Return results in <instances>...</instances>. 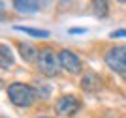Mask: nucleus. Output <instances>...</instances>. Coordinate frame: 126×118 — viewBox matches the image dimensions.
Returning <instances> with one entry per match:
<instances>
[{"instance_id":"nucleus-1","label":"nucleus","mask_w":126,"mask_h":118,"mask_svg":"<svg viewBox=\"0 0 126 118\" xmlns=\"http://www.w3.org/2000/svg\"><path fill=\"white\" fill-rule=\"evenodd\" d=\"M8 96H10L11 103H15L17 107H30L36 99V92L28 84H23V82L10 84L8 86Z\"/></svg>"},{"instance_id":"nucleus-2","label":"nucleus","mask_w":126,"mask_h":118,"mask_svg":"<svg viewBox=\"0 0 126 118\" xmlns=\"http://www.w3.org/2000/svg\"><path fill=\"white\" fill-rule=\"evenodd\" d=\"M38 67L43 75L55 77V75H58V69L62 66H60V58L55 54V51L45 47V49H40V52H38Z\"/></svg>"},{"instance_id":"nucleus-3","label":"nucleus","mask_w":126,"mask_h":118,"mask_svg":"<svg viewBox=\"0 0 126 118\" xmlns=\"http://www.w3.org/2000/svg\"><path fill=\"white\" fill-rule=\"evenodd\" d=\"M105 64L119 73H126V45L109 49L105 52Z\"/></svg>"},{"instance_id":"nucleus-4","label":"nucleus","mask_w":126,"mask_h":118,"mask_svg":"<svg viewBox=\"0 0 126 118\" xmlns=\"http://www.w3.org/2000/svg\"><path fill=\"white\" fill-rule=\"evenodd\" d=\"M58 58H60V66L66 69V71L70 73H79L81 71V60H79V56L75 54V52L68 51V49H64L60 54H58Z\"/></svg>"},{"instance_id":"nucleus-5","label":"nucleus","mask_w":126,"mask_h":118,"mask_svg":"<svg viewBox=\"0 0 126 118\" xmlns=\"http://www.w3.org/2000/svg\"><path fill=\"white\" fill-rule=\"evenodd\" d=\"M79 109V101L75 96H62L57 101V113L60 116H72Z\"/></svg>"},{"instance_id":"nucleus-6","label":"nucleus","mask_w":126,"mask_h":118,"mask_svg":"<svg viewBox=\"0 0 126 118\" xmlns=\"http://www.w3.org/2000/svg\"><path fill=\"white\" fill-rule=\"evenodd\" d=\"M42 2L40 0H13V8L21 13H34L40 10Z\"/></svg>"},{"instance_id":"nucleus-7","label":"nucleus","mask_w":126,"mask_h":118,"mask_svg":"<svg viewBox=\"0 0 126 118\" xmlns=\"http://www.w3.org/2000/svg\"><path fill=\"white\" fill-rule=\"evenodd\" d=\"M100 86H102L100 77H98L96 73H92V71H89L83 77V81H81V88L87 90V92H96V90H100Z\"/></svg>"},{"instance_id":"nucleus-8","label":"nucleus","mask_w":126,"mask_h":118,"mask_svg":"<svg viewBox=\"0 0 126 118\" xmlns=\"http://www.w3.org/2000/svg\"><path fill=\"white\" fill-rule=\"evenodd\" d=\"M17 49H19L21 56L25 58L26 62H32L34 58L38 56V52H40V51H36V49H34L30 43H17Z\"/></svg>"},{"instance_id":"nucleus-9","label":"nucleus","mask_w":126,"mask_h":118,"mask_svg":"<svg viewBox=\"0 0 126 118\" xmlns=\"http://www.w3.org/2000/svg\"><path fill=\"white\" fill-rule=\"evenodd\" d=\"M90 10L96 17H107V11H109V6H107V0H92L90 2Z\"/></svg>"},{"instance_id":"nucleus-10","label":"nucleus","mask_w":126,"mask_h":118,"mask_svg":"<svg viewBox=\"0 0 126 118\" xmlns=\"http://www.w3.org/2000/svg\"><path fill=\"white\" fill-rule=\"evenodd\" d=\"M0 54H2V58H0V66H2V69H8V67L13 64V56H11V51L8 45H0Z\"/></svg>"},{"instance_id":"nucleus-11","label":"nucleus","mask_w":126,"mask_h":118,"mask_svg":"<svg viewBox=\"0 0 126 118\" xmlns=\"http://www.w3.org/2000/svg\"><path fill=\"white\" fill-rule=\"evenodd\" d=\"M15 30L26 32L28 36H34V38H49L47 30H38V28H28V26H15Z\"/></svg>"},{"instance_id":"nucleus-12","label":"nucleus","mask_w":126,"mask_h":118,"mask_svg":"<svg viewBox=\"0 0 126 118\" xmlns=\"http://www.w3.org/2000/svg\"><path fill=\"white\" fill-rule=\"evenodd\" d=\"M109 38H126V28H122V30H115L111 32Z\"/></svg>"},{"instance_id":"nucleus-13","label":"nucleus","mask_w":126,"mask_h":118,"mask_svg":"<svg viewBox=\"0 0 126 118\" xmlns=\"http://www.w3.org/2000/svg\"><path fill=\"white\" fill-rule=\"evenodd\" d=\"M85 28H72V30H70V34H85Z\"/></svg>"},{"instance_id":"nucleus-14","label":"nucleus","mask_w":126,"mask_h":118,"mask_svg":"<svg viewBox=\"0 0 126 118\" xmlns=\"http://www.w3.org/2000/svg\"><path fill=\"white\" fill-rule=\"evenodd\" d=\"M117 2H121V4H126V0H117Z\"/></svg>"},{"instance_id":"nucleus-15","label":"nucleus","mask_w":126,"mask_h":118,"mask_svg":"<svg viewBox=\"0 0 126 118\" xmlns=\"http://www.w3.org/2000/svg\"><path fill=\"white\" fill-rule=\"evenodd\" d=\"M40 118H51V116H40Z\"/></svg>"}]
</instances>
